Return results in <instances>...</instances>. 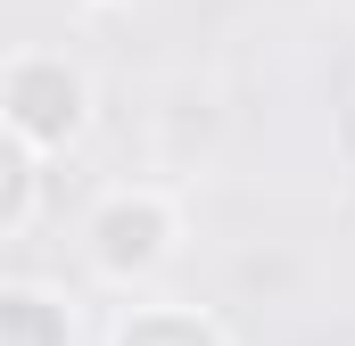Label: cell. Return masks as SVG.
<instances>
[{
  "mask_svg": "<svg viewBox=\"0 0 355 346\" xmlns=\"http://www.w3.org/2000/svg\"><path fill=\"white\" fill-rule=\"evenodd\" d=\"M0 124L17 132V140H75V124H83V83L58 66V58H25V66H8V83H0Z\"/></svg>",
  "mask_w": 355,
  "mask_h": 346,
  "instance_id": "obj_1",
  "label": "cell"
},
{
  "mask_svg": "<svg viewBox=\"0 0 355 346\" xmlns=\"http://www.w3.org/2000/svg\"><path fill=\"white\" fill-rule=\"evenodd\" d=\"M116 346H223L207 322H190V313H141V322H124Z\"/></svg>",
  "mask_w": 355,
  "mask_h": 346,
  "instance_id": "obj_5",
  "label": "cell"
},
{
  "mask_svg": "<svg viewBox=\"0 0 355 346\" xmlns=\"http://www.w3.org/2000/svg\"><path fill=\"white\" fill-rule=\"evenodd\" d=\"M91 239H99V264H107V272H149V264L166 256L174 223H166L157 198H116V206H99Z\"/></svg>",
  "mask_w": 355,
  "mask_h": 346,
  "instance_id": "obj_2",
  "label": "cell"
},
{
  "mask_svg": "<svg viewBox=\"0 0 355 346\" xmlns=\"http://www.w3.org/2000/svg\"><path fill=\"white\" fill-rule=\"evenodd\" d=\"M25 206H33V157H25V140L0 124V231H17Z\"/></svg>",
  "mask_w": 355,
  "mask_h": 346,
  "instance_id": "obj_4",
  "label": "cell"
},
{
  "mask_svg": "<svg viewBox=\"0 0 355 346\" xmlns=\"http://www.w3.org/2000/svg\"><path fill=\"white\" fill-rule=\"evenodd\" d=\"M0 346H67V322H58V305H42V297L8 289V297H0Z\"/></svg>",
  "mask_w": 355,
  "mask_h": 346,
  "instance_id": "obj_3",
  "label": "cell"
}]
</instances>
